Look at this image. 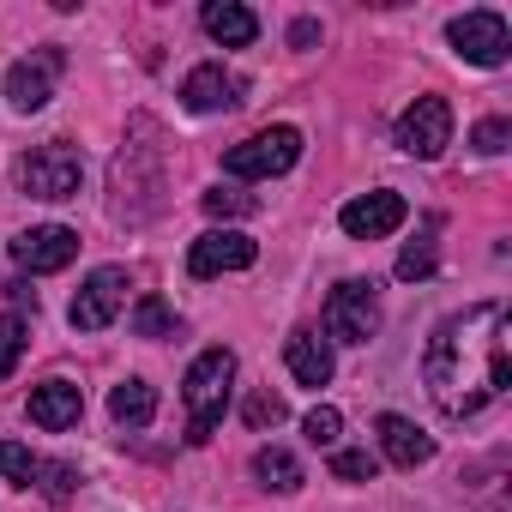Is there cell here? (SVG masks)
Here are the masks:
<instances>
[{
  "label": "cell",
  "instance_id": "obj_1",
  "mask_svg": "<svg viewBox=\"0 0 512 512\" xmlns=\"http://www.w3.org/2000/svg\"><path fill=\"white\" fill-rule=\"evenodd\" d=\"M422 374H428V392H434V404L446 416H476L488 398H500L512 386V368H506V308L482 302L470 314H452L428 338Z\"/></svg>",
  "mask_w": 512,
  "mask_h": 512
},
{
  "label": "cell",
  "instance_id": "obj_2",
  "mask_svg": "<svg viewBox=\"0 0 512 512\" xmlns=\"http://www.w3.org/2000/svg\"><path fill=\"white\" fill-rule=\"evenodd\" d=\"M229 380H235V356H229V350H205V356L187 368L181 398H187V440H193V446H205V440H211V428L223 422Z\"/></svg>",
  "mask_w": 512,
  "mask_h": 512
},
{
  "label": "cell",
  "instance_id": "obj_3",
  "mask_svg": "<svg viewBox=\"0 0 512 512\" xmlns=\"http://www.w3.org/2000/svg\"><path fill=\"white\" fill-rule=\"evenodd\" d=\"M296 157H302V133H296V127H266V133L229 145L223 169L241 175V181H266V175H284Z\"/></svg>",
  "mask_w": 512,
  "mask_h": 512
},
{
  "label": "cell",
  "instance_id": "obj_4",
  "mask_svg": "<svg viewBox=\"0 0 512 512\" xmlns=\"http://www.w3.org/2000/svg\"><path fill=\"white\" fill-rule=\"evenodd\" d=\"M79 181H85V163L73 145H43L19 157V193L31 199H79Z\"/></svg>",
  "mask_w": 512,
  "mask_h": 512
},
{
  "label": "cell",
  "instance_id": "obj_5",
  "mask_svg": "<svg viewBox=\"0 0 512 512\" xmlns=\"http://www.w3.org/2000/svg\"><path fill=\"white\" fill-rule=\"evenodd\" d=\"M326 332H332L338 344H368V338L380 332V302H374V284H362V278L338 284V290L326 296Z\"/></svg>",
  "mask_w": 512,
  "mask_h": 512
},
{
  "label": "cell",
  "instance_id": "obj_6",
  "mask_svg": "<svg viewBox=\"0 0 512 512\" xmlns=\"http://www.w3.org/2000/svg\"><path fill=\"white\" fill-rule=\"evenodd\" d=\"M398 145H404L410 157L434 163V157L452 145V109H446V97H416V103L398 115Z\"/></svg>",
  "mask_w": 512,
  "mask_h": 512
},
{
  "label": "cell",
  "instance_id": "obj_7",
  "mask_svg": "<svg viewBox=\"0 0 512 512\" xmlns=\"http://www.w3.org/2000/svg\"><path fill=\"white\" fill-rule=\"evenodd\" d=\"M121 302H127V272H121V266H103V272H91V278L79 284L67 320H73L79 332H103V326L121 314Z\"/></svg>",
  "mask_w": 512,
  "mask_h": 512
},
{
  "label": "cell",
  "instance_id": "obj_8",
  "mask_svg": "<svg viewBox=\"0 0 512 512\" xmlns=\"http://www.w3.org/2000/svg\"><path fill=\"white\" fill-rule=\"evenodd\" d=\"M446 37H452V49H458L464 61H476V67H500L506 49H512V31H506L500 13H464V19L446 25Z\"/></svg>",
  "mask_w": 512,
  "mask_h": 512
},
{
  "label": "cell",
  "instance_id": "obj_9",
  "mask_svg": "<svg viewBox=\"0 0 512 512\" xmlns=\"http://www.w3.org/2000/svg\"><path fill=\"white\" fill-rule=\"evenodd\" d=\"M253 260H260L253 235H241V229H211V235H199V241H193L187 272H193V278H217V272H247Z\"/></svg>",
  "mask_w": 512,
  "mask_h": 512
},
{
  "label": "cell",
  "instance_id": "obj_10",
  "mask_svg": "<svg viewBox=\"0 0 512 512\" xmlns=\"http://www.w3.org/2000/svg\"><path fill=\"white\" fill-rule=\"evenodd\" d=\"M404 217H410L404 193H362V199H350V205L338 211L344 235H356V241H380V235H392Z\"/></svg>",
  "mask_w": 512,
  "mask_h": 512
},
{
  "label": "cell",
  "instance_id": "obj_11",
  "mask_svg": "<svg viewBox=\"0 0 512 512\" xmlns=\"http://www.w3.org/2000/svg\"><path fill=\"white\" fill-rule=\"evenodd\" d=\"M73 253H79V235H73L67 223L25 229V235L13 241V260H19L25 272H61V266H73Z\"/></svg>",
  "mask_w": 512,
  "mask_h": 512
},
{
  "label": "cell",
  "instance_id": "obj_12",
  "mask_svg": "<svg viewBox=\"0 0 512 512\" xmlns=\"http://www.w3.org/2000/svg\"><path fill=\"white\" fill-rule=\"evenodd\" d=\"M55 73H61V55H55V49H43V55H31V61H13V73H7L13 109H19V115H37V109L49 103Z\"/></svg>",
  "mask_w": 512,
  "mask_h": 512
},
{
  "label": "cell",
  "instance_id": "obj_13",
  "mask_svg": "<svg viewBox=\"0 0 512 512\" xmlns=\"http://www.w3.org/2000/svg\"><path fill=\"white\" fill-rule=\"evenodd\" d=\"M181 103H187L193 115L235 109V103H241V79H235V73H223L217 61H205V67H193V73L181 79Z\"/></svg>",
  "mask_w": 512,
  "mask_h": 512
},
{
  "label": "cell",
  "instance_id": "obj_14",
  "mask_svg": "<svg viewBox=\"0 0 512 512\" xmlns=\"http://www.w3.org/2000/svg\"><path fill=\"white\" fill-rule=\"evenodd\" d=\"M79 416H85V392H79L73 380H43V386L31 392V422H37V428L61 434V428H73Z\"/></svg>",
  "mask_w": 512,
  "mask_h": 512
},
{
  "label": "cell",
  "instance_id": "obj_15",
  "mask_svg": "<svg viewBox=\"0 0 512 512\" xmlns=\"http://www.w3.org/2000/svg\"><path fill=\"white\" fill-rule=\"evenodd\" d=\"M205 19V31H211V43H223V49H247L253 37H260V19H253L241 0H211V7L199 13Z\"/></svg>",
  "mask_w": 512,
  "mask_h": 512
},
{
  "label": "cell",
  "instance_id": "obj_16",
  "mask_svg": "<svg viewBox=\"0 0 512 512\" xmlns=\"http://www.w3.org/2000/svg\"><path fill=\"white\" fill-rule=\"evenodd\" d=\"M380 446H386V458L404 464V470H416V464L434 458V440H428L410 416H380Z\"/></svg>",
  "mask_w": 512,
  "mask_h": 512
},
{
  "label": "cell",
  "instance_id": "obj_17",
  "mask_svg": "<svg viewBox=\"0 0 512 512\" xmlns=\"http://www.w3.org/2000/svg\"><path fill=\"white\" fill-rule=\"evenodd\" d=\"M284 362H290V374H296L302 386H326V380H332V344L314 338V332H296V338L284 344Z\"/></svg>",
  "mask_w": 512,
  "mask_h": 512
},
{
  "label": "cell",
  "instance_id": "obj_18",
  "mask_svg": "<svg viewBox=\"0 0 512 512\" xmlns=\"http://www.w3.org/2000/svg\"><path fill=\"white\" fill-rule=\"evenodd\" d=\"M109 416H115L121 428H145V422L157 416V392H151L145 380H121V386L109 392Z\"/></svg>",
  "mask_w": 512,
  "mask_h": 512
},
{
  "label": "cell",
  "instance_id": "obj_19",
  "mask_svg": "<svg viewBox=\"0 0 512 512\" xmlns=\"http://www.w3.org/2000/svg\"><path fill=\"white\" fill-rule=\"evenodd\" d=\"M253 476H260L266 488H278V494H296V488H302V464H296L284 446H266V452H253Z\"/></svg>",
  "mask_w": 512,
  "mask_h": 512
},
{
  "label": "cell",
  "instance_id": "obj_20",
  "mask_svg": "<svg viewBox=\"0 0 512 512\" xmlns=\"http://www.w3.org/2000/svg\"><path fill=\"white\" fill-rule=\"evenodd\" d=\"M37 470H43V458H31V446H19V440H0V476H7V482L31 488V482H37Z\"/></svg>",
  "mask_w": 512,
  "mask_h": 512
},
{
  "label": "cell",
  "instance_id": "obj_21",
  "mask_svg": "<svg viewBox=\"0 0 512 512\" xmlns=\"http://www.w3.org/2000/svg\"><path fill=\"white\" fill-rule=\"evenodd\" d=\"M133 332H139V338H169V332H175V308L157 302V296H145V302L133 308Z\"/></svg>",
  "mask_w": 512,
  "mask_h": 512
},
{
  "label": "cell",
  "instance_id": "obj_22",
  "mask_svg": "<svg viewBox=\"0 0 512 512\" xmlns=\"http://www.w3.org/2000/svg\"><path fill=\"white\" fill-rule=\"evenodd\" d=\"M434 229H440V223L428 217V235H434ZM428 235H422V241H410V247L398 253V278H410V284H416V278H428V272H434V241H428Z\"/></svg>",
  "mask_w": 512,
  "mask_h": 512
},
{
  "label": "cell",
  "instance_id": "obj_23",
  "mask_svg": "<svg viewBox=\"0 0 512 512\" xmlns=\"http://www.w3.org/2000/svg\"><path fill=\"white\" fill-rule=\"evenodd\" d=\"M205 211H211V217H247V211H260V199L241 193V187H211V193H205Z\"/></svg>",
  "mask_w": 512,
  "mask_h": 512
},
{
  "label": "cell",
  "instance_id": "obj_24",
  "mask_svg": "<svg viewBox=\"0 0 512 512\" xmlns=\"http://www.w3.org/2000/svg\"><path fill=\"white\" fill-rule=\"evenodd\" d=\"M19 356H25V320L0 314V380H7V374L19 368Z\"/></svg>",
  "mask_w": 512,
  "mask_h": 512
},
{
  "label": "cell",
  "instance_id": "obj_25",
  "mask_svg": "<svg viewBox=\"0 0 512 512\" xmlns=\"http://www.w3.org/2000/svg\"><path fill=\"white\" fill-rule=\"evenodd\" d=\"M338 434H344V416H338L332 404H314V410H308V440H314V446H338Z\"/></svg>",
  "mask_w": 512,
  "mask_h": 512
},
{
  "label": "cell",
  "instance_id": "obj_26",
  "mask_svg": "<svg viewBox=\"0 0 512 512\" xmlns=\"http://www.w3.org/2000/svg\"><path fill=\"white\" fill-rule=\"evenodd\" d=\"M374 452H332V476L338 482H374Z\"/></svg>",
  "mask_w": 512,
  "mask_h": 512
},
{
  "label": "cell",
  "instance_id": "obj_27",
  "mask_svg": "<svg viewBox=\"0 0 512 512\" xmlns=\"http://www.w3.org/2000/svg\"><path fill=\"white\" fill-rule=\"evenodd\" d=\"M284 416H290V410H284L278 392H253V398H247V422H253V428H278Z\"/></svg>",
  "mask_w": 512,
  "mask_h": 512
},
{
  "label": "cell",
  "instance_id": "obj_28",
  "mask_svg": "<svg viewBox=\"0 0 512 512\" xmlns=\"http://www.w3.org/2000/svg\"><path fill=\"white\" fill-rule=\"evenodd\" d=\"M37 476H43V494L49 500H73V464H43Z\"/></svg>",
  "mask_w": 512,
  "mask_h": 512
},
{
  "label": "cell",
  "instance_id": "obj_29",
  "mask_svg": "<svg viewBox=\"0 0 512 512\" xmlns=\"http://www.w3.org/2000/svg\"><path fill=\"white\" fill-rule=\"evenodd\" d=\"M470 145H476L482 157H494V151H506V121H482V127L470 133Z\"/></svg>",
  "mask_w": 512,
  "mask_h": 512
},
{
  "label": "cell",
  "instance_id": "obj_30",
  "mask_svg": "<svg viewBox=\"0 0 512 512\" xmlns=\"http://www.w3.org/2000/svg\"><path fill=\"white\" fill-rule=\"evenodd\" d=\"M314 37H320V25H314V19H302V25H296V31H290V43H296V49H308V43H314Z\"/></svg>",
  "mask_w": 512,
  "mask_h": 512
}]
</instances>
